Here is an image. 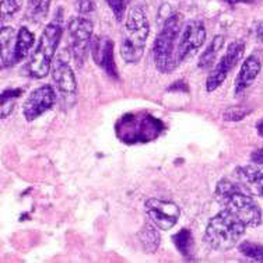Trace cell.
Returning <instances> with one entry per match:
<instances>
[{"label": "cell", "mask_w": 263, "mask_h": 263, "mask_svg": "<svg viewBox=\"0 0 263 263\" xmlns=\"http://www.w3.org/2000/svg\"><path fill=\"white\" fill-rule=\"evenodd\" d=\"M214 199L221 208L241 218L247 227H258L262 221V212L253 195L237 179H220L216 185Z\"/></svg>", "instance_id": "cell-1"}, {"label": "cell", "mask_w": 263, "mask_h": 263, "mask_svg": "<svg viewBox=\"0 0 263 263\" xmlns=\"http://www.w3.org/2000/svg\"><path fill=\"white\" fill-rule=\"evenodd\" d=\"M247 230V224L227 209L218 212L210 218L206 231L204 242L214 251H228L241 239Z\"/></svg>", "instance_id": "cell-2"}, {"label": "cell", "mask_w": 263, "mask_h": 263, "mask_svg": "<svg viewBox=\"0 0 263 263\" xmlns=\"http://www.w3.org/2000/svg\"><path fill=\"white\" fill-rule=\"evenodd\" d=\"M165 129L162 121L146 111L126 114L117 122V136L126 144L148 143L157 139Z\"/></svg>", "instance_id": "cell-3"}, {"label": "cell", "mask_w": 263, "mask_h": 263, "mask_svg": "<svg viewBox=\"0 0 263 263\" xmlns=\"http://www.w3.org/2000/svg\"><path fill=\"white\" fill-rule=\"evenodd\" d=\"M183 28V17L179 13H174L162 26L161 31L158 32L153 53H154V63L161 73H170L179 63L177 59L178 41L181 36Z\"/></svg>", "instance_id": "cell-4"}, {"label": "cell", "mask_w": 263, "mask_h": 263, "mask_svg": "<svg viewBox=\"0 0 263 263\" xmlns=\"http://www.w3.org/2000/svg\"><path fill=\"white\" fill-rule=\"evenodd\" d=\"M150 34V24L142 7L135 6L127 13L125 32L121 42V56L123 61L135 65L142 59L146 41Z\"/></svg>", "instance_id": "cell-5"}, {"label": "cell", "mask_w": 263, "mask_h": 263, "mask_svg": "<svg viewBox=\"0 0 263 263\" xmlns=\"http://www.w3.org/2000/svg\"><path fill=\"white\" fill-rule=\"evenodd\" d=\"M63 35L61 15L52 20L42 32L28 62V73L34 79H44L51 71L53 56Z\"/></svg>", "instance_id": "cell-6"}, {"label": "cell", "mask_w": 263, "mask_h": 263, "mask_svg": "<svg viewBox=\"0 0 263 263\" xmlns=\"http://www.w3.org/2000/svg\"><path fill=\"white\" fill-rule=\"evenodd\" d=\"M52 80L55 83L56 90L61 94L63 106H71L76 102L77 96V80L74 71L69 65V62L63 53L56 56L52 62L51 67Z\"/></svg>", "instance_id": "cell-7"}, {"label": "cell", "mask_w": 263, "mask_h": 263, "mask_svg": "<svg viewBox=\"0 0 263 263\" xmlns=\"http://www.w3.org/2000/svg\"><path fill=\"white\" fill-rule=\"evenodd\" d=\"M70 40V49L77 66L81 67L86 62L87 53L92 40V23L86 17H73L67 24Z\"/></svg>", "instance_id": "cell-8"}, {"label": "cell", "mask_w": 263, "mask_h": 263, "mask_svg": "<svg viewBox=\"0 0 263 263\" xmlns=\"http://www.w3.org/2000/svg\"><path fill=\"white\" fill-rule=\"evenodd\" d=\"M243 52H245V44L242 41H235L228 45L226 53L220 58L218 63H216V66L213 67L210 74L208 76L206 90L209 92L217 90L218 87L223 84L224 80L230 74V71L233 70L238 62L242 59Z\"/></svg>", "instance_id": "cell-9"}, {"label": "cell", "mask_w": 263, "mask_h": 263, "mask_svg": "<svg viewBox=\"0 0 263 263\" xmlns=\"http://www.w3.org/2000/svg\"><path fill=\"white\" fill-rule=\"evenodd\" d=\"M144 210L147 216L160 230L168 231L175 227L178 218L181 216V210L177 203L171 200H164L157 197H150L144 202Z\"/></svg>", "instance_id": "cell-10"}, {"label": "cell", "mask_w": 263, "mask_h": 263, "mask_svg": "<svg viewBox=\"0 0 263 263\" xmlns=\"http://www.w3.org/2000/svg\"><path fill=\"white\" fill-rule=\"evenodd\" d=\"M206 41V28L200 21H191L182 28L179 41H178L177 59L178 63H182L196 53Z\"/></svg>", "instance_id": "cell-11"}, {"label": "cell", "mask_w": 263, "mask_h": 263, "mask_svg": "<svg viewBox=\"0 0 263 263\" xmlns=\"http://www.w3.org/2000/svg\"><path fill=\"white\" fill-rule=\"evenodd\" d=\"M56 102L55 88L49 84L41 86L35 88L27 97L26 102L23 105V114L28 122L35 121L42 114L49 111Z\"/></svg>", "instance_id": "cell-12"}, {"label": "cell", "mask_w": 263, "mask_h": 263, "mask_svg": "<svg viewBox=\"0 0 263 263\" xmlns=\"http://www.w3.org/2000/svg\"><path fill=\"white\" fill-rule=\"evenodd\" d=\"M90 53L97 65L106 71V74L118 79V69L114 58V41L108 36H92L90 44Z\"/></svg>", "instance_id": "cell-13"}, {"label": "cell", "mask_w": 263, "mask_h": 263, "mask_svg": "<svg viewBox=\"0 0 263 263\" xmlns=\"http://www.w3.org/2000/svg\"><path fill=\"white\" fill-rule=\"evenodd\" d=\"M262 52L259 49L251 53V55L243 61L239 73H238L237 80H235V87H234V92L235 94H241L248 87L252 86V83L256 80V77L260 73L262 69Z\"/></svg>", "instance_id": "cell-14"}, {"label": "cell", "mask_w": 263, "mask_h": 263, "mask_svg": "<svg viewBox=\"0 0 263 263\" xmlns=\"http://www.w3.org/2000/svg\"><path fill=\"white\" fill-rule=\"evenodd\" d=\"M234 177L237 181L252 193L253 196L263 197V165L262 164H249L235 168Z\"/></svg>", "instance_id": "cell-15"}, {"label": "cell", "mask_w": 263, "mask_h": 263, "mask_svg": "<svg viewBox=\"0 0 263 263\" xmlns=\"http://www.w3.org/2000/svg\"><path fill=\"white\" fill-rule=\"evenodd\" d=\"M15 35L13 27H2L0 31V52H2V69L14 65Z\"/></svg>", "instance_id": "cell-16"}, {"label": "cell", "mask_w": 263, "mask_h": 263, "mask_svg": "<svg viewBox=\"0 0 263 263\" xmlns=\"http://www.w3.org/2000/svg\"><path fill=\"white\" fill-rule=\"evenodd\" d=\"M157 226L154 223H144L137 233V239L142 243L143 249L147 253H154L160 248L161 235L158 233Z\"/></svg>", "instance_id": "cell-17"}, {"label": "cell", "mask_w": 263, "mask_h": 263, "mask_svg": "<svg viewBox=\"0 0 263 263\" xmlns=\"http://www.w3.org/2000/svg\"><path fill=\"white\" fill-rule=\"evenodd\" d=\"M35 42V36L27 27H21L17 32V40L14 46V63L24 61L30 53L31 48Z\"/></svg>", "instance_id": "cell-18"}, {"label": "cell", "mask_w": 263, "mask_h": 263, "mask_svg": "<svg viewBox=\"0 0 263 263\" xmlns=\"http://www.w3.org/2000/svg\"><path fill=\"white\" fill-rule=\"evenodd\" d=\"M172 242L174 247L178 249V252L182 255L183 258L192 259L195 255V239L191 233V230L182 228L181 231L172 235Z\"/></svg>", "instance_id": "cell-19"}, {"label": "cell", "mask_w": 263, "mask_h": 263, "mask_svg": "<svg viewBox=\"0 0 263 263\" xmlns=\"http://www.w3.org/2000/svg\"><path fill=\"white\" fill-rule=\"evenodd\" d=\"M224 36L223 35H216L212 40V42L209 44V46L206 48V51L203 52L200 58H199V63L197 66L203 69V70H208L210 69L214 62H216V58H217L218 52L223 49L224 46Z\"/></svg>", "instance_id": "cell-20"}, {"label": "cell", "mask_w": 263, "mask_h": 263, "mask_svg": "<svg viewBox=\"0 0 263 263\" xmlns=\"http://www.w3.org/2000/svg\"><path fill=\"white\" fill-rule=\"evenodd\" d=\"M21 94H23L21 88H9L2 92V118L3 119L10 115L15 101L18 100V97H21Z\"/></svg>", "instance_id": "cell-21"}, {"label": "cell", "mask_w": 263, "mask_h": 263, "mask_svg": "<svg viewBox=\"0 0 263 263\" xmlns=\"http://www.w3.org/2000/svg\"><path fill=\"white\" fill-rule=\"evenodd\" d=\"M239 252L242 253L243 256L253 259L256 262H263V245L251 242V241H243L239 245Z\"/></svg>", "instance_id": "cell-22"}, {"label": "cell", "mask_w": 263, "mask_h": 263, "mask_svg": "<svg viewBox=\"0 0 263 263\" xmlns=\"http://www.w3.org/2000/svg\"><path fill=\"white\" fill-rule=\"evenodd\" d=\"M49 5H51V0H38L35 5L31 6L30 10L32 20H44L48 15V11H49Z\"/></svg>", "instance_id": "cell-23"}, {"label": "cell", "mask_w": 263, "mask_h": 263, "mask_svg": "<svg viewBox=\"0 0 263 263\" xmlns=\"http://www.w3.org/2000/svg\"><path fill=\"white\" fill-rule=\"evenodd\" d=\"M23 0H3L2 2V21L11 18L21 9Z\"/></svg>", "instance_id": "cell-24"}, {"label": "cell", "mask_w": 263, "mask_h": 263, "mask_svg": "<svg viewBox=\"0 0 263 263\" xmlns=\"http://www.w3.org/2000/svg\"><path fill=\"white\" fill-rule=\"evenodd\" d=\"M249 112H251V109H247L243 106H231V108H228L227 111L224 112L223 118L224 121L227 122H238L242 121Z\"/></svg>", "instance_id": "cell-25"}, {"label": "cell", "mask_w": 263, "mask_h": 263, "mask_svg": "<svg viewBox=\"0 0 263 263\" xmlns=\"http://www.w3.org/2000/svg\"><path fill=\"white\" fill-rule=\"evenodd\" d=\"M106 3L111 7L112 13L117 17V20L121 21L123 14H125V9H126V0H106Z\"/></svg>", "instance_id": "cell-26"}, {"label": "cell", "mask_w": 263, "mask_h": 263, "mask_svg": "<svg viewBox=\"0 0 263 263\" xmlns=\"http://www.w3.org/2000/svg\"><path fill=\"white\" fill-rule=\"evenodd\" d=\"M76 9L81 15L91 14L96 6L92 3V0H77L76 2Z\"/></svg>", "instance_id": "cell-27"}, {"label": "cell", "mask_w": 263, "mask_h": 263, "mask_svg": "<svg viewBox=\"0 0 263 263\" xmlns=\"http://www.w3.org/2000/svg\"><path fill=\"white\" fill-rule=\"evenodd\" d=\"M251 160L252 162H256V164H262L263 165V147L262 148H259L256 152L252 153V156H251Z\"/></svg>", "instance_id": "cell-28"}, {"label": "cell", "mask_w": 263, "mask_h": 263, "mask_svg": "<svg viewBox=\"0 0 263 263\" xmlns=\"http://www.w3.org/2000/svg\"><path fill=\"white\" fill-rule=\"evenodd\" d=\"M226 3H228L230 6H234V5H238V3H247V5H252L255 3L256 0H224Z\"/></svg>", "instance_id": "cell-29"}, {"label": "cell", "mask_w": 263, "mask_h": 263, "mask_svg": "<svg viewBox=\"0 0 263 263\" xmlns=\"http://www.w3.org/2000/svg\"><path fill=\"white\" fill-rule=\"evenodd\" d=\"M256 34H258V38L263 42V23L262 24H259L258 30H256Z\"/></svg>", "instance_id": "cell-30"}, {"label": "cell", "mask_w": 263, "mask_h": 263, "mask_svg": "<svg viewBox=\"0 0 263 263\" xmlns=\"http://www.w3.org/2000/svg\"><path fill=\"white\" fill-rule=\"evenodd\" d=\"M258 132L260 136H263V119H262V122H260V123L258 125Z\"/></svg>", "instance_id": "cell-31"}, {"label": "cell", "mask_w": 263, "mask_h": 263, "mask_svg": "<svg viewBox=\"0 0 263 263\" xmlns=\"http://www.w3.org/2000/svg\"><path fill=\"white\" fill-rule=\"evenodd\" d=\"M36 2H38V0H28V3H30V7H31V6L35 5Z\"/></svg>", "instance_id": "cell-32"}]
</instances>
